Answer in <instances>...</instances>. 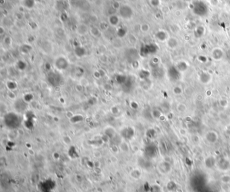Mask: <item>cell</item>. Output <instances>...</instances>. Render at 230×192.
Here are the masks:
<instances>
[{"label":"cell","mask_w":230,"mask_h":192,"mask_svg":"<svg viewBox=\"0 0 230 192\" xmlns=\"http://www.w3.org/2000/svg\"><path fill=\"white\" fill-rule=\"evenodd\" d=\"M192 10L195 15L203 17L205 16L209 12V8L205 2L201 0H196L192 3Z\"/></svg>","instance_id":"obj_1"},{"label":"cell","mask_w":230,"mask_h":192,"mask_svg":"<svg viewBox=\"0 0 230 192\" xmlns=\"http://www.w3.org/2000/svg\"><path fill=\"white\" fill-rule=\"evenodd\" d=\"M5 124L11 129L18 127L20 125L21 119L18 114L15 113H8L4 117Z\"/></svg>","instance_id":"obj_2"},{"label":"cell","mask_w":230,"mask_h":192,"mask_svg":"<svg viewBox=\"0 0 230 192\" xmlns=\"http://www.w3.org/2000/svg\"><path fill=\"white\" fill-rule=\"evenodd\" d=\"M120 14L121 17L123 18L124 19H129L133 15V11L131 7L127 5H124L120 7Z\"/></svg>","instance_id":"obj_3"},{"label":"cell","mask_w":230,"mask_h":192,"mask_svg":"<svg viewBox=\"0 0 230 192\" xmlns=\"http://www.w3.org/2000/svg\"><path fill=\"white\" fill-rule=\"evenodd\" d=\"M62 80L60 74L57 73L52 72L48 76V82L53 86H58L60 83V81Z\"/></svg>","instance_id":"obj_4"},{"label":"cell","mask_w":230,"mask_h":192,"mask_svg":"<svg viewBox=\"0 0 230 192\" xmlns=\"http://www.w3.org/2000/svg\"><path fill=\"white\" fill-rule=\"evenodd\" d=\"M55 66L59 69L64 70L68 68V63L67 61L65 58L64 57H59L55 61Z\"/></svg>","instance_id":"obj_5"},{"label":"cell","mask_w":230,"mask_h":192,"mask_svg":"<svg viewBox=\"0 0 230 192\" xmlns=\"http://www.w3.org/2000/svg\"><path fill=\"white\" fill-rule=\"evenodd\" d=\"M158 169L162 174H167L171 171V165L168 162H162L159 164Z\"/></svg>","instance_id":"obj_6"},{"label":"cell","mask_w":230,"mask_h":192,"mask_svg":"<svg viewBox=\"0 0 230 192\" xmlns=\"http://www.w3.org/2000/svg\"><path fill=\"white\" fill-rule=\"evenodd\" d=\"M205 138L209 143H215L218 140V135L215 131H210L206 134Z\"/></svg>","instance_id":"obj_7"},{"label":"cell","mask_w":230,"mask_h":192,"mask_svg":"<svg viewBox=\"0 0 230 192\" xmlns=\"http://www.w3.org/2000/svg\"><path fill=\"white\" fill-rule=\"evenodd\" d=\"M27 107V104L25 102L22 100H18L15 103V109H16L18 112L23 111Z\"/></svg>","instance_id":"obj_8"},{"label":"cell","mask_w":230,"mask_h":192,"mask_svg":"<svg viewBox=\"0 0 230 192\" xmlns=\"http://www.w3.org/2000/svg\"><path fill=\"white\" fill-rule=\"evenodd\" d=\"M132 128H125L123 130V131H121V135L122 136H123L124 138H126V139H128V138H130L132 136H133V132H130L132 131Z\"/></svg>","instance_id":"obj_9"},{"label":"cell","mask_w":230,"mask_h":192,"mask_svg":"<svg viewBox=\"0 0 230 192\" xmlns=\"http://www.w3.org/2000/svg\"><path fill=\"white\" fill-rule=\"evenodd\" d=\"M215 161L214 158H213V157H209L205 160L206 166L209 168L213 167V166L215 165Z\"/></svg>","instance_id":"obj_10"},{"label":"cell","mask_w":230,"mask_h":192,"mask_svg":"<svg viewBox=\"0 0 230 192\" xmlns=\"http://www.w3.org/2000/svg\"><path fill=\"white\" fill-rule=\"evenodd\" d=\"M168 46L170 48H175L177 45V40L176 39L171 38L168 40Z\"/></svg>","instance_id":"obj_11"},{"label":"cell","mask_w":230,"mask_h":192,"mask_svg":"<svg viewBox=\"0 0 230 192\" xmlns=\"http://www.w3.org/2000/svg\"><path fill=\"white\" fill-rule=\"evenodd\" d=\"M221 182L225 184H228L230 183V176L228 175H224L221 177Z\"/></svg>","instance_id":"obj_12"},{"label":"cell","mask_w":230,"mask_h":192,"mask_svg":"<svg viewBox=\"0 0 230 192\" xmlns=\"http://www.w3.org/2000/svg\"><path fill=\"white\" fill-rule=\"evenodd\" d=\"M185 1H187V2H188V1H190V0H185Z\"/></svg>","instance_id":"obj_13"},{"label":"cell","mask_w":230,"mask_h":192,"mask_svg":"<svg viewBox=\"0 0 230 192\" xmlns=\"http://www.w3.org/2000/svg\"><path fill=\"white\" fill-rule=\"evenodd\" d=\"M229 148L230 149V144H229Z\"/></svg>","instance_id":"obj_14"}]
</instances>
